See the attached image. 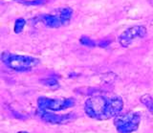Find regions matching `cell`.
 Here are the masks:
<instances>
[{"mask_svg": "<svg viewBox=\"0 0 153 133\" xmlns=\"http://www.w3.org/2000/svg\"><path fill=\"white\" fill-rule=\"evenodd\" d=\"M17 133H28L27 131H19V132H17Z\"/></svg>", "mask_w": 153, "mask_h": 133, "instance_id": "cell-15", "label": "cell"}, {"mask_svg": "<svg viewBox=\"0 0 153 133\" xmlns=\"http://www.w3.org/2000/svg\"><path fill=\"white\" fill-rule=\"evenodd\" d=\"M40 20L43 24L50 28H59L63 26L59 15H43L40 16Z\"/></svg>", "mask_w": 153, "mask_h": 133, "instance_id": "cell-7", "label": "cell"}, {"mask_svg": "<svg viewBox=\"0 0 153 133\" xmlns=\"http://www.w3.org/2000/svg\"><path fill=\"white\" fill-rule=\"evenodd\" d=\"M147 34V30L145 26H132L124 31L119 37V42L123 47H128L131 45L134 39H143Z\"/></svg>", "mask_w": 153, "mask_h": 133, "instance_id": "cell-5", "label": "cell"}, {"mask_svg": "<svg viewBox=\"0 0 153 133\" xmlns=\"http://www.w3.org/2000/svg\"><path fill=\"white\" fill-rule=\"evenodd\" d=\"M109 43H110V41L103 40L102 42H100V46H102V47H105V46H107Z\"/></svg>", "mask_w": 153, "mask_h": 133, "instance_id": "cell-14", "label": "cell"}, {"mask_svg": "<svg viewBox=\"0 0 153 133\" xmlns=\"http://www.w3.org/2000/svg\"><path fill=\"white\" fill-rule=\"evenodd\" d=\"M141 116L137 112H127L115 119V126L120 133H132L138 129Z\"/></svg>", "mask_w": 153, "mask_h": 133, "instance_id": "cell-3", "label": "cell"}, {"mask_svg": "<svg viewBox=\"0 0 153 133\" xmlns=\"http://www.w3.org/2000/svg\"><path fill=\"white\" fill-rule=\"evenodd\" d=\"M123 108V101L116 95H96L84 104L86 114L96 120H106L117 117Z\"/></svg>", "mask_w": 153, "mask_h": 133, "instance_id": "cell-1", "label": "cell"}, {"mask_svg": "<svg viewBox=\"0 0 153 133\" xmlns=\"http://www.w3.org/2000/svg\"><path fill=\"white\" fill-rule=\"evenodd\" d=\"M57 15L60 17V19L62 21V24L67 25L71 20L72 15H73V10L71 8H62L59 11Z\"/></svg>", "mask_w": 153, "mask_h": 133, "instance_id": "cell-8", "label": "cell"}, {"mask_svg": "<svg viewBox=\"0 0 153 133\" xmlns=\"http://www.w3.org/2000/svg\"><path fill=\"white\" fill-rule=\"evenodd\" d=\"M42 83L49 87H59V82L56 79H46L42 80Z\"/></svg>", "mask_w": 153, "mask_h": 133, "instance_id": "cell-12", "label": "cell"}, {"mask_svg": "<svg viewBox=\"0 0 153 133\" xmlns=\"http://www.w3.org/2000/svg\"><path fill=\"white\" fill-rule=\"evenodd\" d=\"M25 24H26V21L25 19H23V18H18L16 19V23H14V32H16V34H19V33H21L24 29V27H25Z\"/></svg>", "mask_w": 153, "mask_h": 133, "instance_id": "cell-10", "label": "cell"}, {"mask_svg": "<svg viewBox=\"0 0 153 133\" xmlns=\"http://www.w3.org/2000/svg\"><path fill=\"white\" fill-rule=\"evenodd\" d=\"M79 41H80V43L81 44H83V45H85V46H88V47H94L95 45H96V43H95V41L94 40H92L91 39H89L88 36H81L80 37V39H79Z\"/></svg>", "mask_w": 153, "mask_h": 133, "instance_id": "cell-13", "label": "cell"}, {"mask_svg": "<svg viewBox=\"0 0 153 133\" xmlns=\"http://www.w3.org/2000/svg\"><path fill=\"white\" fill-rule=\"evenodd\" d=\"M17 2H20L21 4L24 5H29V6H37V5H41V4L44 3L45 0H33V1H26V0H16Z\"/></svg>", "mask_w": 153, "mask_h": 133, "instance_id": "cell-11", "label": "cell"}, {"mask_svg": "<svg viewBox=\"0 0 153 133\" xmlns=\"http://www.w3.org/2000/svg\"><path fill=\"white\" fill-rule=\"evenodd\" d=\"M37 106L40 111H59L67 108H71L75 106L74 99H50V98H38Z\"/></svg>", "mask_w": 153, "mask_h": 133, "instance_id": "cell-4", "label": "cell"}, {"mask_svg": "<svg viewBox=\"0 0 153 133\" xmlns=\"http://www.w3.org/2000/svg\"><path fill=\"white\" fill-rule=\"evenodd\" d=\"M1 60L8 67L13 70L19 71V72L30 71L36 67L40 62L39 59L33 58V56L14 55L9 52H3L1 55Z\"/></svg>", "mask_w": 153, "mask_h": 133, "instance_id": "cell-2", "label": "cell"}, {"mask_svg": "<svg viewBox=\"0 0 153 133\" xmlns=\"http://www.w3.org/2000/svg\"><path fill=\"white\" fill-rule=\"evenodd\" d=\"M141 102L149 110V112L153 114V100L149 95H143L141 98Z\"/></svg>", "mask_w": 153, "mask_h": 133, "instance_id": "cell-9", "label": "cell"}, {"mask_svg": "<svg viewBox=\"0 0 153 133\" xmlns=\"http://www.w3.org/2000/svg\"><path fill=\"white\" fill-rule=\"evenodd\" d=\"M40 118L46 123H54V125H62L75 120L76 115L73 113L64 114V115H56L50 111H40Z\"/></svg>", "mask_w": 153, "mask_h": 133, "instance_id": "cell-6", "label": "cell"}]
</instances>
